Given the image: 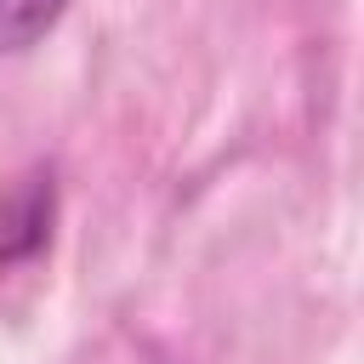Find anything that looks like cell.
I'll use <instances>...</instances> for the list:
<instances>
[{
	"mask_svg": "<svg viewBox=\"0 0 364 364\" xmlns=\"http://www.w3.org/2000/svg\"><path fill=\"white\" fill-rule=\"evenodd\" d=\"M51 239V176H23L0 193V267L28 262Z\"/></svg>",
	"mask_w": 364,
	"mask_h": 364,
	"instance_id": "obj_1",
	"label": "cell"
},
{
	"mask_svg": "<svg viewBox=\"0 0 364 364\" xmlns=\"http://www.w3.org/2000/svg\"><path fill=\"white\" fill-rule=\"evenodd\" d=\"M68 0H0V51H28L40 46Z\"/></svg>",
	"mask_w": 364,
	"mask_h": 364,
	"instance_id": "obj_2",
	"label": "cell"
}]
</instances>
